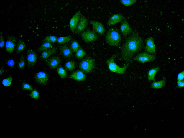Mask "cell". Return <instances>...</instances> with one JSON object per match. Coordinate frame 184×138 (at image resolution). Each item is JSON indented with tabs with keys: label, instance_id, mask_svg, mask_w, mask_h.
I'll use <instances>...</instances> for the list:
<instances>
[{
	"label": "cell",
	"instance_id": "obj_33",
	"mask_svg": "<svg viewBox=\"0 0 184 138\" xmlns=\"http://www.w3.org/2000/svg\"><path fill=\"white\" fill-rule=\"evenodd\" d=\"M29 96L33 98L38 100L40 98V95L39 92L36 89L33 90Z\"/></svg>",
	"mask_w": 184,
	"mask_h": 138
},
{
	"label": "cell",
	"instance_id": "obj_30",
	"mask_svg": "<svg viewBox=\"0 0 184 138\" xmlns=\"http://www.w3.org/2000/svg\"><path fill=\"white\" fill-rule=\"evenodd\" d=\"M26 62L24 55H22L20 58L18 65V68L21 70L24 68L25 66Z\"/></svg>",
	"mask_w": 184,
	"mask_h": 138
},
{
	"label": "cell",
	"instance_id": "obj_9",
	"mask_svg": "<svg viewBox=\"0 0 184 138\" xmlns=\"http://www.w3.org/2000/svg\"><path fill=\"white\" fill-rule=\"evenodd\" d=\"M145 51L151 54L155 55L156 49L154 38L152 37H148L145 40Z\"/></svg>",
	"mask_w": 184,
	"mask_h": 138
},
{
	"label": "cell",
	"instance_id": "obj_37",
	"mask_svg": "<svg viewBox=\"0 0 184 138\" xmlns=\"http://www.w3.org/2000/svg\"><path fill=\"white\" fill-rule=\"evenodd\" d=\"M184 71H183L178 74L177 77L178 81L184 80Z\"/></svg>",
	"mask_w": 184,
	"mask_h": 138
},
{
	"label": "cell",
	"instance_id": "obj_17",
	"mask_svg": "<svg viewBox=\"0 0 184 138\" xmlns=\"http://www.w3.org/2000/svg\"><path fill=\"white\" fill-rule=\"evenodd\" d=\"M69 78L80 82L85 80L86 76L83 71L78 70L72 73L71 75L69 76Z\"/></svg>",
	"mask_w": 184,
	"mask_h": 138
},
{
	"label": "cell",
	"instance_id": "obj_8",
	"mask_svg": "<svg viewBox=\"0 0 184 138\" xmlns=\"http://www.w3.org/2000/svg\"><path fill=\"white\" fill-rule=\"evenodd\" d=\"M27 66L29 68L34 66L36 63L37 55L33 49H29L27 50Z\"/></svg>",
	"mask_w": 184,
	"mask_h": 138
},
{
	"label": "cell",
	"instance_id": "obj_34",
	"mask_svg": "<svg viewBox=\"0 0 184 138\" xmlns=\"http://www.w3.org/2000/svg\"><path fill=\"white\" fill-rule=\"evenodd\" d=\"M136 1H121L120 2L125 6H129L133 5L137 2Z\"/></svg>",
	"mask_w": 184,
	"mask_h": 138
},
{
	"label": "cell",
	"instance_id": "obj_38",
	"mask_svg": "<svg viewBox=\"0 0 184 138\" xmlns=\"http://www.w3.org/2000/svg\"><path fill=\"white\" fill-rule=\"evenodd\" d=\"M184 81H178L177 82V86L178 88H181L184 87Z\"/></svg>",
	"mask_w": 184,
	"mask_h": 138
},
{
	"label": "cell",
	"instance_id": "obj_1",
	"mask_svg": "<svg viewBox=\"0 0 184 138\" xmlns=\"http://www.w3.org/2000/svg\"><path fill=\"white\" fill-rule=\"evenodd\" d=\"M143 42V39L139 33L134 32L121 47L120 55L122 58L129 63L135 54L142 49Z\"/></svg>",
	"mask_w": 184,
	"mask_h": 138
},
{
	"label": "cell",
	"instance_id": "obj_22",
	"mask_svg": "<svg viewBox=\"0 0 184 138\" xmlns=\"http://www.w3.org/2000/svg\"><path fill=\"white\" fill-rule=\"evenodd\" d=\"M26 44L24 41L20 40L18 42L16 48V52L17 54L20 53L24 50L26 47Z\"/></svg>",
	"mask_w": 184,
	"mask_h": 138
},
{
	"label": "cell",
	"instance_id": "obj_4",
	"mask_svg": "<svg viewBox=\"0 0 184 138\" xmlns=\"http://www.w3.org/2000/svg\"><path fill=\"white\" fill-rule=\"evenodd\" d=\"M95 67L96 63L94 59L89 57L82 61L79 65V68L81 70L87 73L93 71Z\"/></svg>",
	"mask_w": 184,
	"mask_h": 138
},
{
	"label": "cell",
	"instance_id": "obj_23",
	"mask_svg": "<svg viewBox=\"0 0 184 138\" xmlns=\"http://www.w3.org/2000/svg\"><path fill=\"white\" fill-rule=\"evenodd\" d=\"M72 39V37L71 35L60 37L58 38L57 42L59 44H64L70 42Z\"/></svg>",
	"mask_w": 184,
	"mask_h": 138
},
{
	"label": "cell",
	"instance_id": "obj_27",
	"mask_svg": "<svg viewBox=\"0 0 184 138\" xmlns=\"http://www.w3.org/2000/svg\"><path fill=\"white\" fill-rule=\"evenodd\" d=\"M87 53L81 47H80L76 52V57L77 58L80 59L86 55Z\"/></svg>",
	"mask_w": 184,
	"mask_h": 138
},
{
	"label": "cell",
	"instance_id": "obj_20",
	"mask_svg": "<svg viewBox=\"0 0 184 138\" xmlns=\"http://www.w3.org/2000/svg\"><path fill=\"white\" fill-rule=\"evenodd\" d=\"M166 79L165 78L158 81H153L151 85V88L155 89H159L164 87L166 84Z\"/></svg>",
	"mask_w": 184,
	"mask_h": 138
},
{
	"label": "cell",
	"instance_id": "obj_3",
	"mask_svg": "<svg viewBox=\"0 0 184 138\" xmlns=\"http://www.w3.org/2000/svg\"><path fill=\"white\" fill-rule=\"evenodd\" d=\"M117 56L116 54L114 55L110 58L106 60V63L108 65L109 70L111 72L116 73L120 74H123L127 70L129 65V63H128L124 67H119L115 62V59Z\"/></svg>",
	"mask_w": 184,
	"mask_h": 138
},
{
	"label": "cell",
	"instance_id": "obj_21",
	"mask_svg": "<svg viewBox=\"0 0 184 138\" xmlns=\"http://www.w3.org/2000/svg\"><path fill=\"white\" fill-rule=\"evenodd\" d=\"M57 51V49L55 47H53L43 52L42 54L41 57L43 59H46L48 58L51 56L55 54Z\"/></svg>",
	"mask_w": 184,
	"mask_h": 138
},
{
	"label": "cell",
	"instance_id": "obj_18",
	"mask_svg": "<svg viewBox=\"0 0 184 138\" xmlns=\"http://www.w3.org/2000/svg\"><path fill=\"white\" fill-rule=\"evenodd\" d=\"M60 50L61 54L64 57L69 58L72 57L73 51L68 45H61L60 47Z\"/></svg>",
	"mask_w": 184,
	"mask_h": 138
},
{
	"label": "cell",
	"instance_id": "obj_25",
	"mask_svg": "<svg viewBox=\"0 0 184 138\" xmlns=\"http://www.w3.org/2000/svg\"><path fill=\"white\" fill-rule=\"evenodd\" d=\"M75 66V63L73 61H68L65 64L66 70L69 71L71 72L73 70Z\"/></svg>",
	"mask_w": 184,
	"mask_h": 138
},
{
	"label": "cell",
	"instance_id": "obj_6",
	"mask_svg": "<svg viewBox=\"0 0 184 138\" xmlns=\"http://www.w3.org/2000/svg\"><path fill=\"white\" fill-rule=\"evenodd\" d=\"M81 35L83 40L86 43L95 41L98 38V36L95 32L89 30L82 32Z\"/></svg>",
	"mask_w": 184,
	"mask_h": 138
},
{
	"label": "cell",
	"instance_id": "obj_15",
	"mask_svg": "<svg viewBox=\"0 0 184 138\" xmlns=\"http://www.w3.org/2000/svg\"><path fill=\"white\" fill-rule=\"evenodd\" d=\"M120 30L123 35L125 37L127 36L132 32V29L126 19H124L121 22Z\"/></svg>",
	"mask_w": 184,
	"mask_h": 138
},
{
	"label": "cell",
	"instance_id": "obj_10",
	"mask_svg": "<svg viewBox=\"0 0 184 138\" xmlns=\"http://www.w3.org/2000/svg\"><path fill=\"white\" fill-rule=\"evenodd\" d=\"M17 38L16 37L12 35L8 37L6 43V49L9 53H12L14 50Z\"/></svg>",
	"mask_w": 184,
	"mask_h": 138
},
{
	"label": "cell",
	"instance_id": "obj_39",
	"mask_svg": "<svg viewBox=\"0 0 184 138\" xmlns=\"http://www.w3.org/2000/svg\"><path fill=\"white\" fill-rule=\"evenodd\" d=\"M5 71V69L1 68V76L3 75V74H4V73Z\"/></svg>",
	"mask_w": 184,
	"mask_h": 138
},
{
	"label": "cell",
	"instance_id": "obj_12",
	"mask_svg": "<svg viewBox=\"0 0 184 138\" xmlns=\"http://www.w3.org/2000/svg\"><path fill=\"white\" fill-rule=\"evenodd\" d=\"M125 18L123 15L120 13L114 14L109 18L107 22V24L109 26L114 25L118 23L121 22Z\"/></svg>",
	"mask_w": 184,
	"mask_h": 138
},
{
	"label": "cell",
	"instance_id": "obj_28",
	"mask_svg": "<svg viewBox=\"0 0 184 138\" xmlns=\"http://www.w3.org/2000/svg\"><path fill=\"white\" fill-rule=\"evenodd\" d=\"M79 48V44L77 41L74 40L72 42L71 45V48L73 52H76Z\"/></svg>",
	"mask_w": 184,
	"mask_h": 138
},
{
	"label": "cell",
	"instance_id": "obj_24",
	"mask_svg": "<svg viewBox=\"0 0 184 138\" xmlns=\"http://www.w3.org/2000/svg\"><path fill=\"white\" fill-rule=\"evenodd\" d=\"M53 45L51 43L45 42L40 46L38 50L40 51H44L53 48Z\"/></svg>",
	"mask_w": 184,
	"mask_h": 138
},
{
	"label": "cell",
	"instance_id": "obj_29",
	"mask_svg": "<svg viewBox=\"0 0 184 138\" xmlns=\"http://www.w3.org/2000/svg\"><path fill=\"white\" fill-rule=\"evenodd\" d=\"M57 72L58 74L60 76L61 78L62 79H64L67 76V72L62 67H59L57 69Z\"/></svg>",
	"mask_w": 184,
	"mask_h": 138
},
{
	"label": "cell",
	"instance_id": "obj_7",
	"mask_svg": "<svg viewBox=\"0 0 184 138\" xmlns=\"http://www.w3.org/2000/svg\"><path fill=\"white\" fill-rule=\"evenodd\" d=\"M34 79L37 83L43 86L47 85L49 81L48 73L42 71H40L36 73Z\"/></svg>",
	"mask_w": 184,
	"mask_h": 138
},
{
	"label": "cell",
	"instance_id": "obj_2",
	"mask_svg": "<svg viewBox=\"0 0 184 138\" xmlns=\"http://www.w3.org/2000/svg\"><path fill=\"white\" fill-rule=\"evenodd\" d=\"M121 41V35L117 28H112L109 30L106 36V41L107 44L113 47H118Z\"/></svg>",
	"mask_w": 184,
	"mask_h": 138
},
{
	"label": "cell",
	"instance_id": "obj_35",
	"mask_svg": "<svg viewBox=\"0 0 184 138\" xmlns=\"http://www.w3.org/2000/svg\"><path fill=\"white\" fill-rule=\"evenodd\" d=\"M22 88L24 90H28L30 91H32L33 90L32 86L29 84L27 83H24L22 84Z\"/></svg>",
	"mask_w": 184,
	"mask_h": 138
},
{
	"label": "cell",
	"instance_id": "obj_14",
	"mask_svg": "<svg viewBox=\"0 0 184 138\" xmlns=\"http://www.w3.org/2000/svg\"><path fill=\"white\" fill-rule=\"evenodd\" d=\"M90 24L93 26L95 32L101 35L104 34L105 32V28L100 22L91 20L89 21Z\"/></svg>",
	"mask_w": 184,
	"mask_h": 138
},
{
	"label": "cell",
	"instance_id": "obj_13",
	"mask_svg": "<svg viewBox=\"0 0 184 138\" xmlns=\"http://www.w3.org/2000/svg\"><path fill=\"white\" fill-rule=\"evenodd\" d=\"M81 16V10H79L74 15L70 20V26L72 33H74L78 24Z\"/></svg>",
	"mask_w": 184,
	"mask_h": 138
},
{
	"label": "cell",
	"instance_id": "obj_16",
	"mask_svg": "<svg viewBox=\"0 0 184 138\" xmlns=\"http://www.w3.org/2000/svg\"><path fill=\"white\" fill-rule=\"evenodd\" d=\"M61 61V60L59 57L54 56L47 59L46 61V63L50 68L55 69L59 65Z\"/></svg>",
	"mask_w": 184,
	"mask_h": 138
},
{
	"label": "cell",
	"instance_id": "obj_32",
	"mask_svg": "<svg viewBox=\"0 0 184 138\" xmlns=\"http://www.w3.org/2000/svg\"><path fill=\"white\" fill-rule=\"evenodd\" d=\"M6 63L7 65L10 68H14L15 67L16 61L14 59L12 58H9L7 60Z\"/></svg>",
	"mask_w": 184,
	"mask_h": 138
},
{
	"label": "cell",
	"instance_id": "obj_36",
	"mask_svg": "<svg viewBox=\"0 0 184 138\" xmlns=\"http://www.w3.org/2000/svg\"><path fill=\"white\" fill-rule=\"evenodd\" d=\"M0 41H1V48H3L4 46L5 41L3 36L2 32H1V37H0Z\"/></svg>",
	"mask_w": 184,
	"mask_h": 138
},
{
	"label": "cell",
	"instance_id": "obj_19",
	"mask_svg": "<svg viewBox=\"0 0 184 138\" xmlns=\"http://www.w3.org/2000/svg\"><path fill=\"white\" fill-rule=\"evenodd\" d=\"M160 70L159 67L152 68L149 71L148 73V80L150 82L152 80L155 81V76L157 73Z\"/></svg>",
	"mask_w": 184,
	"mask_h": 138
},
{
	"label": "cell",
	"instance_id": "obj_31",
	"mask_svg": "<svg viewBox=\"0 0 184 138\" xmlns=\"http://www.w3.org/2000/svg\"><path fill=\"white\" fill-rule=\"evenodd\" d=\"M12 81V76H10L9 77L3 80L2 83L4 86L6 87H9L11 86Z\"/></svg>",
	"mask_w": 184,
	"mask_h": 138
},
{
	"label": "cell",
	"instance_id": "obj_5",
	"mask_svg": "<svg viewBox=\"0 0 184 138\" xmlns=\"http://www.w3.org/2000/svg\"><path fill=\"white\" fill-rule=\"evenodd\" d=\"M156 58L155 55H152L147 52H143L138 54L133 59L138 62L144 63L154 60Z\"/></svg>",
	"mask_w": 184,
	"mask_h": 138
},
{
	"label": "cell",
	"instance_id": "obj_26",
	"mask_svg": "<svg viewBox=\"0 0 184 138\" xmlns=\"http://www.w3.org/2000/svg\"><path fill=\"white\" fill-rule=\"evenodd\" d=\"M58 39V37L56 36L50 35L44 38V42L51 43H55L57 41Z\"/></svg>",
	"mask_w": 184,
	"mask_h": 138
},
{
	"label": "cell",
	"instance_id": "obj_11",
	"mask_svg": "<svg viewBox=\"0 0 184 138\" xmlns=\"http://www.w3.org/2000/svg\"><path fill=\"white\" fill-rule=\"evenodd\" d=\"M88 25V20L85 16L81 15L79 22L76 28L75 33L78 34L82 32Z\"/></svg>",
	"mask_w": 184,
	"mask_h": 138
}]
</instances>
